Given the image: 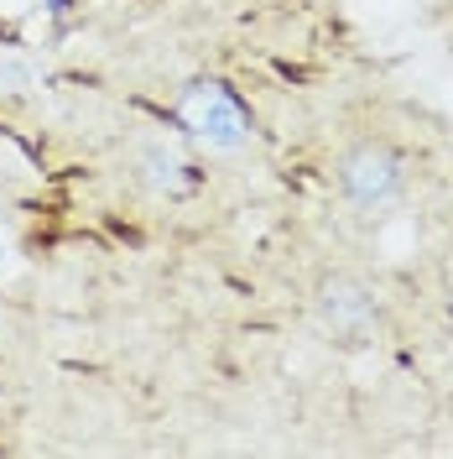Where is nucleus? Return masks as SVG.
<instances>
[{"mask_svg": "<svg viewBox=\"0 0 453 459\" xmlns=\"http://www.w3.org/2000/svg\"><path fill=\"white\" fill-rule=\"evenodd\" d=\"M183 126L203 136L209 146H240L245 142V110L235 105V94L219 84H199L183 100Z\"/></svg>", "mask_w": 453, "mask_h": 459, "instance_id": "f257e3e1", "label": "nucleus"}, {"mask_svg": "<svg viewBox=\"0 0 453 459\" xmlns=\"http://www.w3.org/2000/svg\"><path fill=\"white\" fill-rule=\"evenodd\" d=\"M344 183H349V194L355 199H386L391 188H397V162L386 157V152H360L355 162H349V172H344Z\"/></svg>", "mask_w": 453, "mask_h": 459, "instance_id": "f03ea898", "label": "nucleus"}]
</instances>
